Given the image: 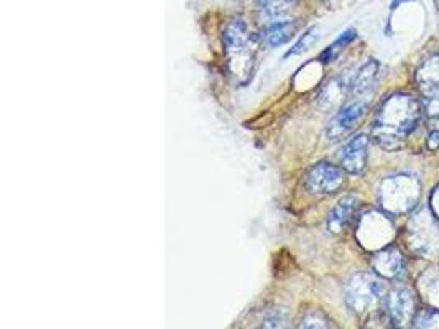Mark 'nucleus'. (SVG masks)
<instances>
[{"label":"nucleus","instance_id":"nucleus-1","mask_svg":"<svg viewBox=\"0 0 439 329\" xmlns=\"http://www.w3.org/2000/svg\"><path fill=\"white\" fill-rule=\"evenodd\" d=\"M423 106L408 94H395L382 102L375 115L372 137L385 150L401 149L421 121Z\"/></svg>","mask_w":439,"mask_h":329},{"label":"nucleus","instance_id":"nucleus-2","mask_svg":"<svg viewBox=\"0 0 439 329\" xmlns=\"http://www.w3.org/2000/svg\"><path fill=\"white\" fill-rule=\"evenodd\" d=\"M229 69L237 79L249 78L257 53V40L242 19H234L224 32Z\"/></svg>","mask_w":439,"mask_h":329},{"label":"nucleus","instance_id":"nucleus-3","mask_svg":"<svg viewBox=\"0 0 439 329\" xmlns=\"http://www.w3.org/2000/svg\"><path fill=\"white\" fill-rule=\"evenodd\" d=\"M420 199V181L408 175L385 178L380 185L379 201L390 214H403L416 206Z\"/></svg>","mask_w":439,"mask_h":329},{"label":"nucleus","instance_id":"nucleus-4","mask_svg":"<svg viewBox=\"0 0 439 329\" xmlns=\"http://www.w3.org/2000/svg\"><path fill=\"white\" fill-rule=\"evenodd\" d=\"M385 287L382 280L372 273H357L347 282L346 303L357 317H365L383 303Z\"/></svg>","mask_w":439,"mask_h":329},{"label":"nucleus","instance_id":"nucleus-5","mask_svg":"<svg viewBox=\"0 0 439 329\" xmlns=\"http://www.w3.org/2000/svg\"><path fill=\"white\" fill-rule=\"evenodd\" d=\"M385 313L395 326H406L413 323L415 298L410 288L393 287L383 298Z\"/></svg>","mask_w":439,"mask_h":329},{"label":"nucleus","instance_id":"nucleus-6","mask_svg":"<svg viewBox=\"0 0 439 329\" xmlns=\"http://www.w3.org/2000/svg\"><path fill=\"white\" fill-rule=\"evenodd\" d=\"M344 168L333 163L321 162L315 164L306 175V188L313 194H333L344 185Z\"/></svg>","mask_w":439,"mask_h":329},{"label":"nucleus","instance_id":"nucleus-7","mask_svg":"<svg viewBox=\"0 0 439 329\" xmlns=\"http://www.w3.org/2000/svg\"><path fill=\"white\" fill-rule=\"evenodd\" d=\"M369 112V104L367 102L357 101L352 104L346 106L334 115L333 121L329 122L328 128H326V135L331 142H338L340 139L351 133L362 122V119L365 117Z\"/></svg>","mask_w":439,"mask_h":329},{"label":"nucleus","instance_id":"nucleus-8","mask_svg":"<svg viewBox=\"0 0 439 329\" xmlns=\"http://www.w3.org/2000/svg\"><path fill=\"white\" fill-rule=\"evenodd\" d=\"M369 135L359 133L344 145L342 152H340V164H342L344 170L351 175H361L365 170L367 157H369Z\"/></svg>","mask_w":439,"mask_h":329},{"label":"nucleus","instance_id":"nucleus-9","mask_svg":"<svg viewBox=\"0 0 439 329\" xmlns=\"http://www.w3.org/2000/svg\"><path fill=\"white\" fill-rule=\"evenodd\" d=\"M372 269L375 273L380 275L382 278L395 280L403 273L405 269V260H403L401 252L397 247H383L372 255Z\"/></svg>","mask_w":439,"mask_h":329},{"label":"nucleus","instance_id":"nucleus-10","mask_svg":"<svg viewBox=\"0 0 439 329\" xmlns=\"http://www.w3.org/2000/svg\"><path fill=\"white\" fill-rule=\"evenodd\" d=\"M359 206H361L359 199L354 196H346L340 199V201L338 203V206L331 211V214L328 217V229L331 230V233L333 234L344 233V230L351 226L354 217H356L357 211H359Z\"/></svg>","mask_w":439,"mask_h":329},{"label":"nucleus","instance_id":"nucleus-11","mask_svg":"<svg viewBox=\"0 0 439 329\" xmlns=\"http://www.w3.org/2000/svg\"><path fill=\"white\" fill-rule=\"evenodd\" d=\"M258 12L268 24L290 20V13L298 6V0H255Z\"/></svg>","mask_w":439,"mask_h":329},{"label":"nucleus","instance_id":"nucleus-12","mask_svg":"<svg viewBox=\"0 0 439 329\" xmlns=\"http://www.w3.org/2000/svg\"><path fill=\"white\" fill-rule=\"evenodd\" d=\"M380 78V65L375 60L367 61L362 68L357 71L356 76L352 78V81L349 83V89H351L352 94H364V92L370 91L375 87Z\"/></svg>","mask_w":439,"mask_h":329},{"label":"nucleus","instance_id":"nucleus-13","mask_svg":"<svg viewBox=\"0 0 439 329\" xmlns=\"http://www.w3.org/2000/svg\"><path fill=\"white\" fill-rule=\"evenodd\" d=\"M297 32V24L293 20H283V22H273L268 24L267 28L263 30V40L268 47H281V44L288 43L293 33Z\"/></svg>","mask_w":439,"mask_h":329},{"label":"nucleus","instance_id":"nucleus-14","mask_svg":"<svg viewBox=\"0 0 439 329\" xmlns=\"http://www.w3.org/2000/svg\"><path fill=\"white\" fill-rule=\"evenodd\" d=\"M421 89H423L424 96H426L424 109L428 110L431 117H439V83L423 84Z\"/></svg>","mask_w":439,"mask_h":329},{"label":"nucleus","instance_id":"nucleus-15","mask_svg":"<svg viewBox=\"0 0 439 329\" xmlns=\"http://www.w3.org/2000/svg\"><path fill=\"white\" fill-rule=\"evenodd\" d=\"M438 321H439V311L438 310H424L413 318V324H411V326H415V328H438Z\"/></svg>","mask_w":439,"mask_h":329},{"label":"nucleus","instance_id":"nucleus-16","mask_svg":"<svg viewBox=\"0 0 439 329\" xmlns=\"http://www.w3.org/2000/svg\"><path fill=\"white\" fill-rule=\"evenodd\" d=\"M317 40V35H316V28H311V30H308L306 33L303 35V38L299 40V42L295 44V48L293 50H290V53H288V56L290 55H298V53H301V51H306L308 48L311 47L313 43H315Z\"/></svg>","mask_w":439,"mask_h":329},{"label":"nucleus","instance_id":"nucleus-17","mask_svg":"<svg viewBox=\"0 0 439 329\" xmlns=\"http://www.w3.org/2000/svg\"><path fill=\"white\" fill-rule=\"evenodd\" d=\"M354 37H356V33H354V30H349V32H344L342 37H340L334 44H331L329 50L324 53V56H329L328 61L333 60V58H334L336 55H338V53H339L340 50H342V48L346 47V44L351 43L352 40H354Z\"/></svg>","mask_w":439,"mask_h":329},{"label":"nucleus","instance_id":"nucleus-18","mask_svg":"<svg viewBox=\"0 0 439 329\" xmlns=\"http://www.w3.org/2000/svg\"><path fill=\"white\" fill-rule=\"evenodd\" d=\"M328 319H326L320 311H310L306 317L303 318V328H328L329 324Z\"/></svg>","mask_w":439,"mask_h":329},{"label":"nucleus","instance_id":"nucleus-19","mask_svg":"<svg viewBox=\"0 0 439 329\" xmlns=\"http://www.w3.org/2000/svg\"><path fill=\"white\" fill-rule=\"evenodd\" d=\"M428 149H439V117H431L428 122Z\"/></svg>","mask_w":439,"mask_h":329},{"label":"nucleus","instance_id":"nucleus-20","mask_svg":"<svg viewBox=\"0 0 439 329\" xmlns=\"http://www.w3.org/2000/svg\"><path fill=\"white\" fill-rule=\"evenodd\" d=\"M429 206H431L433 214L436 216V219L439 221V186H438L436 189L433 191V194H431V204H429Z\"/></svg>","mask_w":439,"mask_h":329},{"label":"nucleus","instance_id":"nucleus-21","mask_svg":"<svg viewBox=\"0 0 439 329\" xmlns=\"http://www.w3.org/2000/svg\"><path fill=\"white\" fill-rule=\"evenodd\" d=\"M434 3H436V6L439 7V0H434Z\"/></svg>","mask_w":439,"mask_h":329},{"label":"nucleus","instance_id":"nucleus-22","mask_svg":"<svg viewBox=\"0 0 439 329\" xmlns=\"http://www.w3.org/2000/svg\"><path fill=\"white\" fill-rule=\"evenodd\" d=\"M328 2H329V0H328Z\"/></svg>","mask_w":439,"mask_h":329}]
</instances>
